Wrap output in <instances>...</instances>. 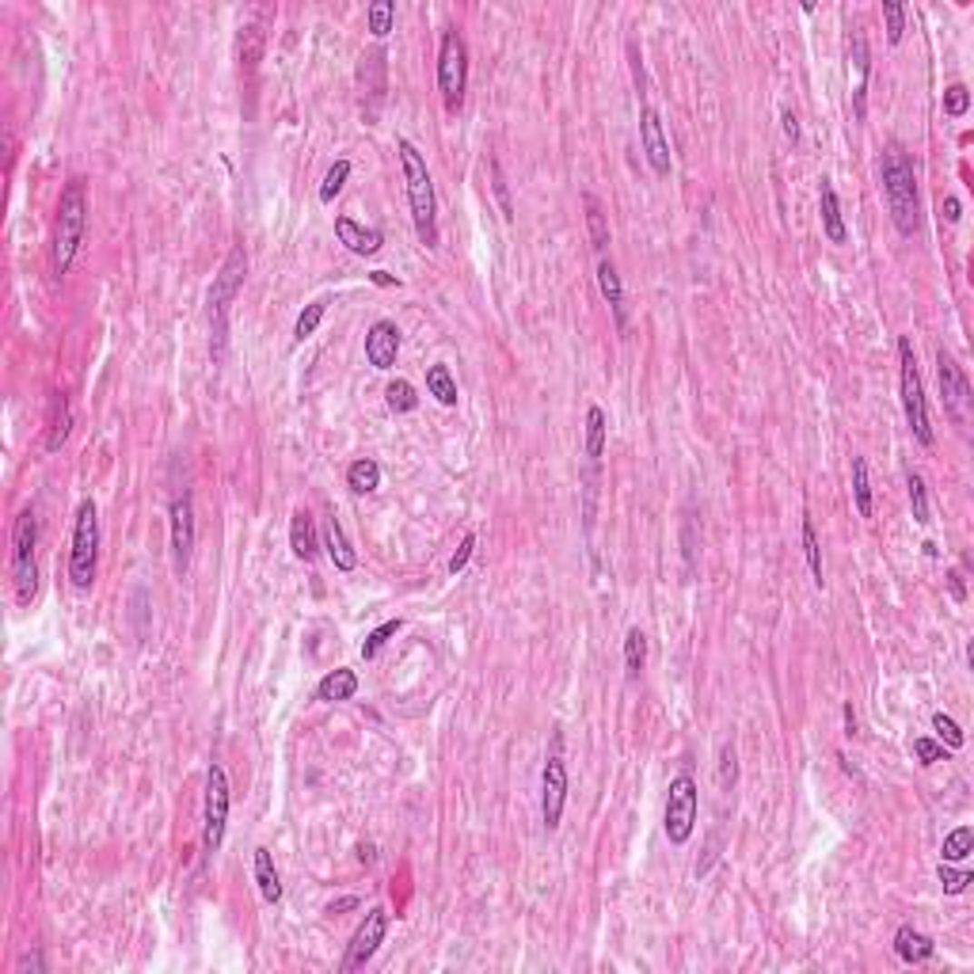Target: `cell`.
I'll use <instances>...</instances> for the list:
<instances>
[{"instance_id":"d4e9b609","label":"cell","mask_w":974,"mask_h":974,"mask_svg":"<svg viewBox=\"0 0 974 974\" xmlns=\"http://www.w3.org/2000/svg\"><path fill=\"white\" fill-rule=\"evenodd\" d=\"M324 548H328L331 564L339 567V571H354V567H358V552L350 548V541H347V533H343V522H339V518H328V526H324Z\"/></svg>"},{"instance_id":"9f6ffc18","label":"cell","mask_w":974,"mask_h":974,"mask_svg":"<svg viewBox=\"0 0 974 974\" xmlns=\"http://www.w3.org/2000/svg\"><path fill=\"white\" fill-rule=\"evenodd\" d=\"M27 967L31 970H43V959H38V956H24V959H19V970H27Z\"/></svg>"},{"instance_id":"681fc988","label":"cell","mask_w":974,"mask_h":974,"mask_svg":"<svg viewBox=\"0 0 974 974\" xmlns=\"http://www.w3.org/2000/svg\"><path fill=\"white\" fill-rule=\"evenodd\" d=\"M491 179H495V194H499V206H503V217L510 221L514 217V206H510V191H507V175L499 168V161H491Z\"/></svg>"},{"instance_id":"d590c367","label":"cell","mask_w":974,"mask_h":974,"mask_svg":"<svg viewBox=\"0 0 974 974\" xmlns=\"http://www.w3.org/2000/svg\"><path fill=\"white\" fill-rule=\"evenodd\" d=\"M906 487H910V510H913V522L918 526H929V487L921 480V472H910L906 476Z\"/></svg>"},{"instance_id":"8d00e7d4","label":"cell","mask_w":974,"mask_h":974,"mask_svg":"<svg viewBox=\"0 0 974 974\" xmlns=\"http://www.w3.org/2000/svg\"><path fill=\"white\" fill-rule=\"evenodd\" d=\"M803 552H807V567H811V579H814V586L822 590V583H826V571H822V548H819V536H814V526H811V518H803Z\"/></svg>"},{"instance_id":"6da1fadb","label":"cell","mask_w":974,"mask_h":974,"mask_svg":"<svg viewBox=\"0 0 974 974\" xmlns=\"http://www.w3.org/2000/svg\"><path fill=\"white\" fill-rule=\"evenodd\" d=\"M396 149H400V164H404V179H408V202H411V221H415V232H419V244L423 248H438V198H434L430 168L423 161V152L415 149L408 137H400Z\"/></svg>"},{"instance_id":"b9f144b4","label":"cell","mask_w":974,"mask_h":974,"mask_svg":"<svg viewBox=\"0 0 974 974\" xmlns=\"http://www.w3.org/2000/svg\"><path fill=\"white\" fill-rule=\"evenodd\" d=\"M715 781H720L723 792H731L734 784H739V753H734L731 743L720 746V772H715Z\"/></svg>"},{"instance_id":"ffe728a7","label":"cell","mask_w":974,"mask_h":974,"mask_svg":"<svg viewBox=\"0 0 974 974\" xmlns=\"http://www.w3.org/2000/svg\"><path fill=\"white\" fill-rule=\"evenodd\" d=\"M819 210H822V229H826V241H830V244H845V241H849V232H845V217H841L838 191H833L830 179H822V187H819Z\"/></svg>"},{"instance_id":"60d3db41","label":"cell","mask_w":974,"mask_h":974,"mask_svg":"<svg viewBox=\"0 0 974 974\" xmlns=\"http://www.w3.org/2000/svg\"><path fill=\"white\" fill-rule=\"evenodd\" d=\"M883 19H887V43L899 46L902 34H906V8L899 0H883Z\"/></svg>"},{"instance_id":"816d5d0a","label":"cell","mask_w":974,"mask_h":974,"mask_svg":"<svg viewBox=\"0 0 974 974\" xmlns=\"http://www.w3.org/2000/svg\"><path fill=\"white\" fill-rule=\"evenodd\" d=\"M948 586H951V598H956V602L967 598V590H963V583H959V571H951V575H948Z\"/></svg>"},{"instance_id":"bcb514c9","label":"cell","mask_w":974,"mask_h":974,"mask_svg":"<svg viewBox=\"0 0 974 974\" xmlns=\"http://www.w3.org/2000/svg\"><path fill=\"white\" fill-rule=\"evenodd\" d=\"M913 753H918V762H921V765L948 762V746L937 743V739H913Z\"/></svg>"},{"instance_id":"d6986e66","label":"cell","mask_w":974,"mask_h":974,"mask_svg":"<svg viewBox=\"0 0 974 974\" xmlns=\"http://www.w3.org/2000/svg\"><path fill=\"white\" fill-rule=\"evenodd\" d=\"M73 427V411H69V396L65 392H50V415H46V453H57L69 438Z\"/></svg>"},{"instance_id":"ac0fdd59","label":"cell","mask_w":974,"mask_h":974,"mask_svg":"<svg viewBox=\"0 0 974 974\" xmlns=\"http://www.w3.org/2000/svg\"><path fill=\"white\" fill-rule=\"evenodd\" d=\"M335 236H339V244H347V251H354V255H373V251H381V244H385L381 232L362 229L354 217H335Z\"/></svg>"},{"instance_id":"f907efd6","label":"cell","mask_w":974,"mask_h":974,"mask_svg":"<svg viewBox=\"0 0 974 974\" xmlns=\"http://www.w3.org/2000/svg\"><path fill=\"white\" fill-rule=\"evenodd\" d=\"M781 123H784V137H788L792 145H796V142H800V118L792 114V111H784V114H781Z\"/></svg>"},{"instance_id":"3957f363","label":"cell","mask_w":974,"mask_h":974,"mask_svg":"<svg viewBox=\"0 0 974 974\" xmlns=\"http://www.w3.org/2000/svg\"><path fill=\"white\" fill-rule=\"evenodd\" d=\"M880 179H883V194H887V206H890V217L894 225H899L902 236H913L921 225L918 217V179H913V164L910 156L890 145L880 161Z\"/></svg>"},{"instance_id":"6f0895ef","label":"cell","mask_w":974,"mask_h":974,"mask_svg":"<svg viewBox=\"0 0 974 974\" xmlns=\"http://www.w3.org/2000/svg\"><path fill=\"white\" fill-rule=\"evenodd\" d=\"M354 906H358V899H339V902L331 906V913H335V910H354Z\"/></svg>"},{"instance_id":"cb8c5ba5","label":"cell","mask_w":974,"mask_h":974,"mask_svg":"<svg viewBox=\"0 0 974 974\" xmlns=\"http://www.w3.org/2000/svg\"><path fill=\"white\" fill-rule=\"evenodd\" d=\"M852 65H857V92H852V111H857V118L864 123V114H868L864 95H868V73H871V62H868V43H864V31H861V27L852 31Z\"/></svg>"},{"instance_id":"db71d44e","label":"cell","mask_w":974,"mask_h":974,"mask_svg":"<svg viewBox=\"0 0 974 974\" xmlns=\"http://www.w3.org/2000/svg\"><path fill=\"white\" fill-rule=\"evenodd\" d=\"M841 712H845V734L852 739V734H857V712H852V704H845Z\"/></svg>"},{"instance_id":"1f68e13d","label":"cell","mask_w":974,"mask_h":974,"mask_svg":"<svg viewBox=\"0 0 974 974\" xmlns=\"http://www.w3.org/2000/svg\"><path fill=\"white\" fill-rule=\"evenodd\" d=\"M852 503H857L861 518H871V480L864 457H852Z\"/></svg>"},{"instance_id":"ab89813d","label":"cell","mask_w":974,"mask_h":974,"mask_svg":"<svg viewBox=\"0 0 974 974\" xmlns=\"http://www.w3.org/2000/svg\"><path fill=\"white\" fill-rule=\"evenodd\" d=\"M324 312H328V305H324V301H312V305H305V312L297 316V324H293V339H297V343H305L309 335H316V328H320V320H324Z\"/></svg>"},{"instance_id":"ba28073f","label":"cell","mask_w":974,"mask_h":974,"mask_svg":"<svg viewBox=\"0 0 974 974\" xmlns=\"http://www.w3.org/2000/svg\"><path fill=\"white\" fill-rule=\"evenodd\" d=\"M465 88H468V46L457 27L442 31V46H438V92L446 111H461L465 103Z\"/></svg>"},{"instance_id":"f1b7e54d","label":"cell","mask_w":974,"mask_h":974,"mask_svg":"<svg viewBox=\"0 0 974 974\" xmlns=\"http://www.w3.org/2000/svg\"><path fill=\"white\" fill-rule=\"evenodd\" d=\"M605 430H609V423H605V411L598 408V404H590L586 408V457L594 465L602 461V453H605Z\"/></svg>"},{"instance_id":"ee69618b","label":"cell","mask_w":974,"mask_h":974,"mask_svg":"<svg viewBox=\"0 0 974 974\" xmlns=\"http://www.w3.org/2000/svg\"><path fill=\"white\" fill-rule=\"evenodd\" d=\"M932 731H937V739L948 746V750H959L967 739H963V731H959V723L951 720V715H944V712H937L932 715Z\"/></svg>"},{"instance_id":"f35d334b","label":"cell","mask_w":974,"mask_h":974,"mask_svg":"<svg viewBox=\"0 0 974 974\" xmlns=\"http://www.w3.org/2000/svg\"><path fill=\"white\" fill-rule=\"evenodd\" d=\"M400 628H404V621H400V617H396V621H385V625H377V628L366 635V640H362V659H377V654L385 651V644H389V640H392V635L400 632Z\"/></svg>"},{"instance_id":"4fadbf2b","label":"cell","mask_w":974,"mask_h":974,"mask_svg":"<svg viewBox=\"0 0 974 974\" xmlns=\"http://www.w3.org/2000/svg\"><path fill=\"white\" fill-rule=\"evenodd\" d=\"M937 377H940V396H944V408L951 415V423H956L959 430H967V423H970V381H967V373L959 369V362L944 347L937 350Z\"/></svg>"},{"instance_id":"5b68a950","label":"cell","mask_w":974,"mask_h":974,"mask_svg":"<svg viewBox=\"0 0 974 974\" xmlns=\"http://www.w3.org/2000/svg\"><path fill=\"white\" fill-rule=\"evenodd\" d=\"M12 583L15 602L31 605L38 594V518L34 510H19L12 526Z\"/></svg>"},{"instance_id":"d6a6232c","label":"cell","mask_w":974,"mask_h":974,"mask_svg":"<svg viewBox=\"0 0 974 974\" xmlns=\"http://www.w3.org/2000/svg\"><path fill=\"white\" fill-rule=\"evenodd\" d=\"M427 389H430V396L438 404H446V408H453L457 404V381H453V373H449V366H430L427 369Z\"/></svg>"},{"instance_id":"e575fe53","label":"cell","mask_w":974,"mask_h":974,"mask_svg":"<svg viewBox=\"0 0 974 974\" xmlns=\"http://www.w3.org/2000/svg\"><path fill=\"white\" fill-rule=\"evenodd\" d=\"M366 24H369V34L373 38H385L396 24V5L392 0H373V5L366 8Z\"/></svg>"},{"instance_id":"30bf717a","label":"cell","mask_w":974,"mask_h":974,"mask_svg":"<svg viewBox=\"0 0 974 974\" xmlns=\"http://www.w3.org/2000/svg\"><path fill=\"white\" fill-rule=\"evenodd\" d=\"M697 807H701L697 781H693L689 772L674 777L670 792H666V811H663V826H666L670 845H685L693 838V830H697Z\"/></svg>"},{"instance_id":"277c9868","label":"cell","mask_w":974,"mask_h":974,"mask_svg":"<svg viewBox=\"0 0 974 974\" xmlns=\"http://www.w3.org/2000/svg\"><path fill=\"white\" fill-rule=\"evenodd\" d=\"M244 274H248V255H244V244H236L225 263H221V274L213 278L210 286V331H213V358L225 354V339H229V309L236 301V293L244 286Z\"/></svg>"},{"instance_id":"5bb4252c","label":"cell","mask_w":974,"mask_h":974,"mask_svg":"<svg viewBox=\"0 0 974 974\" xmlns=\"http://www.w3.org/2000/svg\"><path fill=\"white\" fill-rule=\"evenodd\" d=\"M191 552H194V499H191V491H183L172 499V564H175V575H187Z\"/></svg>"},{"instance_id":"f6af8a7d","label":"cell","mask_w":974,"mask_h":974,"mask_svg":"<svg viewBox=\"0 0 974 974\" xmlns=\"http://www.w3.org/2000/svg\"><path fill=\"white\" fill-rule=\"evenodd\" d=\"M937 876H940V887H944V894H963V890H967V883H974V876H970V871H956V868H951L948 861L940 864V871H937Z\"/></svg>"},{"instance_id":"f5cc1de1","label":"cell","mask_w":974,"mask_h":974,"mask_svg":"<svg viewBox=\"0 0 974 974\" xmlns=\"http://www.w3.org/2000/svg\"><path fill=\"white\" fill-rule=\"evenodd\" d=\"M369 278H373V286H400V278H392L389 271H373Z\"/></svg>"},{"instance_id":"7dc6e473","label":"cell","mask_w":974,"mask_h":974,"mask_svg":"<svg viewBox=\"0 0 974 974\" xmlns=\"http://www.w3.org/2000/svg\"><path fill=\"white\" fill-rule=\"evenodd\" d=\"M967 107H970V92H967V84H951V88L944 92V111H948V118H963Z\"/></svg>"},{"instance_id":"7402d4cb","label":"cell","mask_w":974,"mask_h":974,"mask_svg":"<svg viewBox=\"0 0 974 974\" xmlns=\"http://www.w3.org/2000/svg\"><path fill=\"white\" fill-rule=\"evenodd\" d=\"M894 951H899L902 963H925V959H932L937 944H932L925 932H918L913 925H902L899 932H894Z\"/></svg>"},{"instance_id":"836d02e7","label":"cell","mask_w":974,"mask_h":974,"mask_svg":"<svg viewBox=\"0 0 974 974\" xmlns=\"http://www.w3.org/2000/svg\"><path fill=\"white\" fill-rule=\"evenodd\" d=\"M385 400H389V408H392L396 415H408V411L419 408V392H415V385H411V381H404V377H396V381H389V385H385Z\"/></svg>"},{"instance_id":"4316f807","label":"cell","mask_w":974,"mask_h":974,"mask_svg":"<svg viewBox=\"0 0 974 974\" xmlns=\"http://www.w3.org/2000/svg\"><path fill=\"white\" fill-rule=\"evenodd\" d=\"M255 883H260V894H263V902H282V880H278V871H274V857H271V849H255Z\"/></svg>"},{"instance_id":"52a82bcc","label":"cell","mask_w":974,"mask_h":974,"mask_svg":"<svg viewBox=\"0 0 974 974\" xmlns=\"http://www.w3.org/2000/svg\"><path fill=\"white\" fill-rule=\"evenodd\" d=\"M899 389H902V411H906V423L913 430V438H918L921 446H932L937 442V434H932V423H929L918 358H913V343L906 339V335L899 339Z\"/></svg>"},{"instance_id":"603a6c76","label":"cell","mask_w":974,"mask_h":974,"mask_svg":"<svg viewBox=\"0 0 974 974\" xmlns=\"http://www.w3.org/2000/svg\"><path fill=\"white\" fill-rule=\"evenodd\" d=\"M598 286H602V297L613 309V320H617V328L625 331V286H621L617 267H613V260H605V255L598 260Z\"/></svg>"},{"instance_id":"4dcf8cb0","label":"cell","mask_w":974,"mask_h":974,"mask_svg":"<svg viewBox=\"0 0 974 974\" xmlns=\"http://www.w3.org/2000/svg\"><path fill=\"white\" fill-rule=\"evenodd\" d=\"M586 202V225H590V244H594V251H598V260L605 255V248H609V225H605V213H602V202L594 194H586L583 198Z\"/></svg>"},{"instance_id":"8fae6325","label":"cell","mask_w":974,"mask_h":974,"mask_svg":"<svg viewBox=\"0 0 974 974\" xmlns=\"http://www.w3.org/2000/svg\"><path fill=\"white\" fill-rule=\"evenodd\" d=\"M564 803H567V762H564V731H556L552 734V750L545 758V772H541V819H545V830L560 826Z\"/></svg>"},{"instance_id":"7c38bea8","label":"cell","mask_w":974,"mask_h":974,"mask_svg":"<svg viewBox=\"0 0 974 974\" xmlns=\"http://www.w3.org/2000/svg\"><path fill=\"white\" fill-rule=\"evenodd\" d=\"M385 932H389V910H385V906H373V910L366 913V918H362V925L354 929V937H350V944H347V956H343L339 970H343V974L362 970V967L377 956V948H381Z\"/></svg>"},{"instance_id":"44dd1931","label":"cell","mask_w":974,"mask_h":974,"mask_svg":"<svg viewBox=\"0 0 974 974\" xmlns=\"http://www.w3.org/2000/svg\"><path fill=\"white\" fill-rule=\"evenodd\" d=\"M290 548L297 560H312L316 552H320V541H316V522H312V514L309 510H293V518H290Z\"/></svg>"},{"instance_id":"7a4b0ae2","label":"cell","mask_w":974,"mask_h":974,"mask_svg":"<svg viewBox=\"0 0 974 974\" xmlns=\"http://www.w3.org/2000/svg\"><path fill=\"white\" fill-rule=\"evenodd\" d=\"M84 229H88V191H84V179L73 175L62 187V198H57V221H54V274L57 278L69 274L76 251L84 244Z\"/></svg>"},{"instance_id":"9a60e30c","label":"cell","mask_w":974,"mask_h":974,"mask_svg":"<svg viewBox=\"0 0 974 974\" xmlns=\"http://www.w3.org/2000/svg\"><path fill=\"white\" fill-rule=\"evenodd\" d=\"M271 19H274V8H271V5H255L251 15L241 24V38H236V50H241V65H244V73H255V65H260L263 46H267V27H271Z\"/></svg>"},{"instance_id":"74e56055","label":"cell","mask_w":974,"mask_h":974,"mask_svg":"<svg viewBox=\"0 0 974 974\" xmlns=\"http://www.w3.org/2000/svg\"><path fill=\"white\" fill-rule=\"evenodd\" d=\"M970 849H974V830L970 826H956L944 838V861L948 864H956V861H967L970 857Z\"/></svg>"},{"instance_id":"484cf974","label":"cell","mask_w":974,"mask_h":974,"mask_svg":"<svg viewBox=\"0 0 974 974\" xmlns=\"http://www.w3.org/2000/svg\"><path fill=\"white\" fill-rule=\"evenodd\" d=\"M354 693H358V674H354V670H347V666H339V670L324 674L320 685H316V697L328 701V704H335V701H350Z\"/></svg>"},{"instance_id":"8992f818","label":"cell","mask_w":974,"mask_h":974,"mask_svg":"<svg viewBox=\"0 0 974 974\" xmlns=\"http://www.w3.org/2000/svg\"><path fill=\"white\" fill-rule=\"evenodd\" d=\"M99 567V510L92 499L76 507V526H73V552H69V579L76 590H92Z\"/></svg>"},{"instance_id":"f546056e","label":"cell","mask_w":974,"mask_h":974,"mask_svg":"<svg viewBox=\"0 0 974 974\" xmlns=\"http://www.w3.org/2000/svg\"><path fill=\"white\" fill-rule=\"evenodd\" d=\"M644 663H647V635L640 628H628V635H625V674H628V682L640 678Z\"/></svg>"},{"instance_id":"83f0119b","label":"cell","mask_w":974,"mask_h":974,"mask_svg":"<svg viewBox=\"0 0 974 974\" xmlns=\"http://www.w3.org/2000/svg\"><path fill=\"white\" fill-rule=\"evenodd\" d=\"M347 484L354 495H369L381 487V465L369 461V457H358V461L347 468Z\"/></svg>"},{"instance_id":"11a10c76","label":"cell","mask_w":974,"mask_h":974,"mask_svg":"<svg viewBox=\"0 0 974 974\" xmlns=\"http://www.w3.org/2000/svg\"><path fill=\"white\" fill-rule=\"evenodd\" d=\"M944 217L948 221H959V202L956 198H944Z\"/></svg>"},{"instance_id":"e0dca14e","label":"cell","mask_w":974,"mask_h":974,"mask_svg":"<svg viewBox=\"0 0 974 974\" xmlns=\"http://www.w3.org/2000/svg\"><path fill=\"white\" fill-rule=\"evenodd\" d=\"M396 354H400V328L392 320H377L369 331H366V358L373 369H392L396 366Z\"/></svg>"},{"instance_id":"7bdbcfd3","label":"cell","mask_w":974,"mask_h":974,"mask_svg":"<svg viewBox=\"0 0 974 974\" xmlns=\"http://www.w3.org/2000/svg\"><path fill=\"white\" fill-rule=\"evenodd\" d=\"M347 179H350V161H335L331 172L324 175V183H320V202H335V194L343 191Z\"/></svg>"},{"instance_id":"2e32d148","label":"cell","mask_w":974,"mask_h":974,"mask_svg":"<svg viewBox=\"0 0 974 974\" xmlns=\"http://www.w3.org/2000/svg\"><path fill=\"white\" fill-rule=\"evenodd\" d=\"M640 145L647 152L651 172L654 175H670V142H666V130H663V114L654 107L640 111Z\"/></svg>"},{"instance_id":"c3c4849f","label":"cell","mask_w":974,"mask_h":974,"mask_svg":"<svg viewBox=\"0 0 974 974\" xmlns=\"http://www.w3.org/2000/svg\"><path fill=\"white\" fill-rule=\"evenodd\" d=\"M472 548H476V533H465V536H461V545H457V552H453V560H449V571H453V575H461V571L468 567Z\"/></svg>"},{"instance_id":"9c48e42d","label":"cell","mask_w":974,"mask_h":974,"mask_svg":"<svg viewBox=\"0 0 974 974\" xmlns=\"http://www.w3.org/2000/svg\"><path fill=\"white\" fill-rule=\"evenodd\" d=\"M229 807H232V792H229V772L221 762H210L206 769V814H202V849L206 857H213L225 841V826H229Z\"/></svg>"}]
</instances>
